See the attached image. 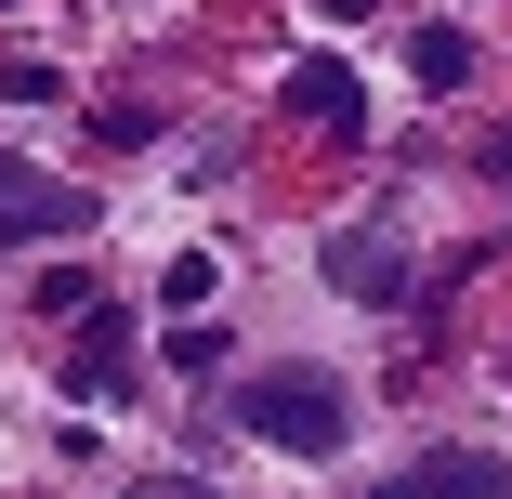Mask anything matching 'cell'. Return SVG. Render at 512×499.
<instances>
[{
  "instance_id": "6da1fadb",
  "label": "cell",
  "mask_w": 512,
  "mask_h": 499,
  "mask_svg": "<svg viewBox=\"0 0 512 499\" xmlns=\"http://www.w3.org/2000/svg\"><path fill=\"white\" fill-rule=\"evenodd\" d=\"M237 434H250V447H289V460H329V447L355 434V394H342L329 368H250V381H237Z\"/></svg>"
},
{
  "instance_id": "7a4b0ae2",
  "label": "cell",
  "mask_w": 512,
  "mask_h": 499,
  "mask_svg": "<svg viewBox=\"0 0 512 499\" xmlns=\"http://www.w3.org/2000/svg\"><path fill=\"white\" fill-rule=\"evenodd\" d=\"M66 224H92V197H79V184H53L40 158L0 145V250H40V237H66Z\"/></svg>"
},
{
  "instance_id": "3957f363",
  "label": "cell",
  "mask_w": 512,
  "mask_h": 499,
  "mask_svg": "<svg viewBox=\"0 0 512 499\" xmlns=\"http://www.w3.org/2000/svg\"><path fill=\"white\" fill-rule=\"evenodd\" d=\"M276 106H289V119H316V132H368V79L329 66V53H302V66L276 79Z\"/></svg>"
},
{
  "instance_id": "277c9868",
  "label": "cell",
  "mask_w": 512,
  "mask_h": 499,
  "mask_svg": "<svg viewBox=\"0 0 512 499\" xmlns=\"http://www.w3.org/2000/svg\"><path fill=\"white\" fill-rule=\"evenodd\" d=\"M329 289H355V303H407V250L381 224H342L329 237Z\"/></svg>"
},
{
  "instance_id": "5b68a950",
  "label": "cell",
  "mask_w": 512,
  "mask_h": 499,
  "mask_svg": "<svg viewBox=\"0 0 512 499\" xmlns=\"http://www.w3.org/2000/svg\"><path fill=\"white\" fill-rule=\"evenodd\" d=\"M368 499H512V473H499L486 447H434L421 473H394V486H368Z\"/></svg>"
},
{
  "instance_id": "8992f818",
  "label": "cell",
  "mask_w": 512,
  "mask_h": 499,
  "mask_svg": "<svg viewBox=\"0 0 512 499\" xmlns=\"http://www.w3.org/2000/svg\"><path fill=\"white\" fill-rule=\"evenodd\" d=\"M66 381H79V394H119V381H132V316L92 303V316H79V368H66Z\"/></svg>"
},
{
  "instance_id": "52a82bcc",
  "label": "cell",
  "mask_w": 512,
  "mask_h": 499,
  "mask_svg": "<svg viewBox=\"0 0 512 499\" xmlns=\"http://www.w3.org/2000/svg\"><path fill=\"white\" fill-rule=\"evenodd\" d=\"M407 79H421V92H460L473 79V40L460 27H421V40H407Z\"/></svg>"
},
{
  "instance_id": "ba28073f",
  "label": "cell",
  "mask_w": 512,
  "mask_h": 499,
  "mask_svg": "<svg viewBox=\"0 0 512 499\" xmlns=\"http://www.w3.org/2000/svg\"><path fill=\"white\" fill-rule=\"evenodd\" d=\"M473 158H486V184H512V132H486V145H473Z\"/></svg>"
},
{
  "instance_id": "9c48e42d",
  "label": "cell",
  "mask_w": 512,
  "mask_h": 499,
  "mask_svg": "<svg viewBox=\"0 0 512 499\" xmlns=\"http://www.w3.org/2000/svg\"><path fill=\"white\" fill-rule=\"evenodd\" d=\"M132 499H211V486H197V473H171V486H132Z\"/></svg>"
},
{
  "instance_id": "30bf717a",
  "label": "cell",
  "mask_w": 512,
  "mask_h": 499,
  "mask_svg": "<svg viewBox=\"0 0 512 499\" xmlns=\"http://www.w3.org/2000/svg\"><path fill=\"white\" fill-rule=\"evenodd\" d=\"M316 14H368V0H316Z\"/></svg>"
}]
</instances>
